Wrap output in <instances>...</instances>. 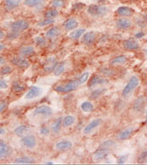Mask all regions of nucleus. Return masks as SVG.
Returning a JSON list of instances; mask_svg holds the SVG:
<instances>
[{
	"instance_id": "obj_1",
	"label": "nucleus",
	"mask_w": 147,
	"mask_h": 165,
	"mask_svg": "<svg viewBox=\"0 0 147 165\" xmlns=\"http://www.w3.org/2000/svg\"><path fill=\"white\" fill-rule=\"evenodd\" d=\"M108 7L105 6H100V5H91L87 8V12L91 16L95 17V18H100L103 17L108 13Z\"/></svg>"
},
{
	"instance_id": "obj_2",
	"label": "nucleus",
	"mask_w": 147,
	"mask_h": 165,
	"mask_svg": "<svg viewBox=\"0 0 147 165\" xmlns=\"http://www.w3.org/2000/svg\"><path fill=\"white\" fill-rule=\"evenodd\" d=\"M78 85H79V83L78 82V80H76V81H69L66 83L56 86L55 90L56 91H58V92L65 93V92H70V91H75L78 87Z\"/></svg>"
},
{
	"instance_id": "obj_3",
	"label": "nucleus",
	"mask_w": 147,
	"mask_h": 165,
	"mask_svg": "<svg viewBox=\"0 0 147 165\" xmlns=\"http://www.w3.org/2000/svg\"><path fill=\"white\" fill-rule=\"evenodd\" d=\"M138 84H139V79H138V77H136V76L131 77L130 81L128 82V83L126 84L124 89L122 90V96H123V97L129 96V95L137 87Z\"/></svg>"
},
{
	"instance_id": "obj_4",
	"label": "nucleus",
	"mask_w": 147,
	"mask_h": 165,
	"mask_svg": "<svg viewBox=\"0 0 147 165\" xmlns=\"http://www.w3.org/2000/svg\"><path fill=\"white\" fill-rule=\"evenodd\" d=\"M28 27H29V23L26 20H24V19L17 20L15 22L11 24V31H15V32H19V33L27 30Z\"/></svg>"
},
{
	"instance_id": "obj_5",
	"label": "nucleus",
	"mask_w": 147,
	"mask_h": 165,
	"mask_svg": "<svg viewBox=\"0 0 147 165\" xmlns=\"http://www.w3.org/2000/svg\"><path fill=\"white\" fill-rule=\"evenodd\" d=\"M11 154V149L10 145L3 140H0V159L7 158Z\"/></svg>"
},
{
	"instance_id": "obj_6",
	"label": "nucleus",
	"mask_w": 147,
	"mask_h": 165,
	"mask_svg": "<svg viewBox=\"0 0 147 165\" xmlns=\"http://www.w3.org/2000/svg\"><path fill=\"white\" fill-rule=\"evenodd\" d=\"M53 114L52 109L48 105H41L38 106L35 110L33 111V115L35 116H44V117H49Z\"/></svg>"
},
{
	"instance_id": "obj_7",
	"label": "nucleus",
	"mask_w": 147,
	"mask_h": 165,
	"mask_svg": "<svg viewBox=\"0 0 147 165\" xmlns=\"http://www.w3.org/2000/svg\"><path fill=\"white\" fill-rule=\"evenodd\" d=\"M21 142L27 149H33L36 145V139L33 135L27 134L26 136L22 137Z\"/></svg>"
},
{
	"instance_id": "obj_8",
	"label": "nucleus",
	"mask_w": 147,
	"mask_h": 165,
	"mask_svg": "<svg viewBox=\"0 0 147 165\" xmlns=\"http://www.w3.org/2000/svg\"><path fill=\"white\" fill-rule=\"evenodd\" d=\"M42 93V90L40 88V87L33 86V87H31V88L28 90V91L26 94L25 98L27 100H31V99H33L39 97Z\"/></svg>"
},
{
	"instance_id": "obj_9",
	"label": "nucleus",
	"mask_w": 147,
	"mask_h": 165,
	"mask_svg": "<svg viewBox=\"0 0 147 165\" xmlns=\"http://www.w3.org/2000/svg\"><path fill=\"white\" fill-rule=\"evenodd\" d=\"M95 39H96V34L94 32H87L82 35L81 41L83 44L89 46V45L93 44V42L95 41Z\"/></svg>"
},
{
	"instance_id": "obj_10",
	"label": "nucleus",
	"mask_w": 147,
	"mask_h": 165,
	"mask_svg": "<svg viewBox=\"0 0 147 165\" xmlns=\"http://www.w3.org/2000/svg\"><path fill=\"white\" fill-rule=\"evenodd\" d=\"M101 122H102V120H101V119H96V120L92 121L88 125H87V127H85V129H84V133L88 134V133H90L91 132H93L96 127H98L101 124Z\"/></svg>"
},
{
	"instance_id": "obj_11",
	"label": "nucleus",
	"mask_w": 147,
	"mask_h": 165,
	"mask_svg": "<svg viewBox=\"0 0 147 165\" xmlns=\"http://www.w3.org/2000/svg\"><path fill=\"white\" fill-rule=\"evenodd\" d=\"M11 62L13 65L19 67V68H23V69L27 68V67H29V65H30L29 61L27 59L22 58V57H15V58L11 59Z\"/></svg>"
},
{
	"instance_id": "obj_12",
	"label": "nucleus",
	"mask_w": 147,
	"mask_h": 165,
	"mask_svg": "<svg viewBox=\"0 0 147 165\" xmlns=\"http://www.w3.org/2000/svg\"><path fill=\"white\" fill-rule=\"evenodd\" d=\"M109 154V149H99L94 154H93V160L94 161H101L108 157Z\"/></svg>"
},
{
	"instance_id": "obj_13",
	"label": "nucleus",
	"mask_w": 147,
	"mask_h": 165,
	"mask_svg": "<svg viewBox=\"0 0 147 165\" xmlns=\"http://www.w3.org/2000/svg\"><path fill=\"white\" fill-rule=\"evenodd\" d=\"M134 13V10L128 6H121L116 10V14L121 17L131 16Z\"/></svg>"
},
{
	"instance_id": "obj_14",
	"label": "nucleus",
	"mask_w": 147,
	"mask_h": 165,
	"mask_svg": "<svg viewBox=\"0 0 147 165\" xmlns=\"http://www.w3.org/2000/svg\"><path fill=\"white\" fill-rule=\"evenodd\" d=\"M132 26V22H131V19H119L117 21H116V27L119 29H122V30H125V29H129Z\"/></svg>"
},
{
	"instance_id": "obj_15",
	"label": "nucleus",
	"mask_w": 147,
	"mask_h": 165,
	"mask_svg": "<svg viewBox=\"0 0 147 165\" xmlns=\"http://www.w3.org/2000/svg\"><path fill=\"white\" fill-rule=\"evenodd\" d=\"M109 82L108 79H104V78H101L100 76H94L91 78L90 82H89V84L88 86L93 88V87H95L97 85H100V84H104V83H107Z\"/></svg>"
},
{
	"instance_id": "obj_16",
	"label": "nucleus",
	"mask_w": 147,
	"mask_h": 165,
	"mask_svg": "<svg viewBox=\"0 0 147 165\" xmlns=\"http://www.w3.org/2000/svg\"><path fill=\"white\" fill-rule=\"evenodd\" d=\"M31 132V129L30 127H27V126H25V125H22V126H20V127H16L14 129V133L15 134H17L18 136L20 137H24L27 134H29Z\"/></svg>"
},
{
	"instance_id": "obj_17",
	"label": "nucleus",
	"mask_w": 147,
	"mask_h": 165,
	"mask_svg": "<svg viewBox=\"0 0 147 165\" xmlns=\"http://www.w3.org/2000/svg\"><path fill=\"white\" fill-rule=\"evenodd\" d=\"M123 46H124L126 49L128 50H136L138 49L139 47H140L139 43L136 41L135 39H129V40H125L124 43H123Z\"/></svg>"
},
{
	"instance_id": "obj_18",
	"label": "nucleus",
	"mask_w": 147,
	"mask_h": 165,
	"mask_svg": "<svg viewBox=\"0 0 147 165\" xmlns=\"http://www.w3.org/2000/svg\"><path fill=\"white\" fill-rule=\"evenodd\" d=\"M72 148V143L70 141H61L56 144V149L58 151H67Z\"/></svg>"
},
{
	"instance_id": "obj_19",
	"label": "nucleus",
	"mask_w": 147,
	"mask_h": 165,
	"mask_svg": "<svg viewBox=\"0 0 147 165\" xmlns=\"http://www.w3.org/2000/svg\"><path fill=\"white\" fill-rule=\"evenodd\" d=\"M56 66V60L55 57H49V59L44 63V70L47 72H50L54 70V69Z\"/></svg>"
},
{
	"instance_id": "obj_20",
	"label": "nucleus",
	"mask_w": 147,
	"mask_h": 165,
	"mask_svg": "<svg viewBox=\"0 0 147 165\" xmlns=\"http://www.w3.org/2000/svg\"><path fill=\"white\" fill-rule=\"evenodd\" d=\"M34 49L31 46H24L20 49L19 50V53L21 56H24V57H28V56H31L34 54Z\"/></svg>"
},
{
	"instance_id": "obj_21",
	"label": "nucleus",
	"mask_w": 147,
	"mask_h": 165,
	"mask_svg": "<svg viewBox=\"0 0 147 165\" xmlns=\"http://www.w3.org/2000/svg\"><path fill=\"white\" fill-rule=\"evenodd\" d=\"M21 0H6L5 1V7L7 11H11L17 8L20 5Z\"/></svg>"
},
{
	"instance_id": "obj_22",
	"label": "nucleus",
	"mask_w": 147,
	"mask_h": 165,
	"mask_svg": "<svg viewBox=\"0 0 147 165\" xmlns=\"http://www.w3.org/2000/svg\"><path fill=\"white\" fill-rule=\"evenodd\" d=\"M78 26V22L75 19H67L65 22L64 23V27L65 28L67 31L73 30V29L77 28Z\"/></svg>"
},
{
	"instance_id": "obj_23",
	"label": "nucleus",
	"mask_w": 147,
	"mask_h": 165,
	"mask_svg": "<svg viewBox=\"0 0 147 165\" xmlns=\"http://www.w3.org/2000/svg\"><path fill=\"white\" fill-rule=\"evenodd\" d=\"M145 98L142 96L136 99L135 103L133 104V108L136 111H142L145 107Z\"/></svg>"
},
{
	"instance_id": "obj_24",
	"label": "nucleus",
	"mask_w": 147,
	"mask_h": 165,
	"mask_svg": "<svg viewBox=\"0 0 147 165\" xmlns=\"http://www.w3.org/2000/svg\"><path fill=\"white\" fill-rule=\"evenodd\" d=\"M14 163H21V164H31V163H34L35 161L31 156H22V157L16 158Z\"/></svg>"
},
{
	"instance_id": "obj_25",
	"label": "nucleus",
	"mask_w": 147,
	"mask_h": 165,
	"mask_svg": "<svg viewBox=\"0 0 147 165\" xmlns=\"http://www.w3.org/2000/svg\"><path fill=\"white\" fill-rule=\"evenodd\" d=\"M61 33L60 28L58 27H54L50 28L49 31L46 33V36L49 39H54L57 37Z\"/></svg>"
},
{
	"instance_id": "obj_26",
	"label": "nucleus",
	"mask_w": 147,
	"mask_h": 165,
	"mask_svg": "<svg viewBox=\"0 0 147 165\" xmlns=\"http://www.w3.org/2000/svg\"><path fill=\"white\" fill-rule=\"evenodd\" d=\"M45 0H25L24 5L29 7H38L44 5Z\"/></svg>"
},
{
	"instance_id": "obj_27",
	"label": "nucleus",
	"mask_w": 147,
	"mask_h": 165,
	"mask_svg": "<svg viewBox=\"0 0 147 165\" xmlns=\"http://www.w3.org/2000/svg\"><path fill=\"white\" fill-rule=\"evenodd\" d=\"M127 61V57L124 55H119L114 57L113 60L111 61V64L112 65H121V64H124Z\"/></svg>"
},
{
	"instance_id": "obj_28",
	"label": "nucleus",
	"mask_w": 147,
	"mask_h": 165,
	"mask_svg": "<svg viewBox=\"0 0 147 165\" xmlns=\"http://www.w3.org/2000/svg\"><path fill=\"white\" fill-rule=\"evenodd\" d=\"M134 131V129L132 127H129V128H126L123 131H122L121 133L119 134V138L121 140H126L128 138H130L132 134V133Z\"/></svg>"
},
{
	"instance_id": "obj_29",
	"label": "nucleus",
	"mask_w": 147,
	"mask_h": 165,
	"mask_svg": "<svg viewBox=\"0 0 147 165\" xmlns=\"http://www.w3.org/2000/svg\"><path fill=\"white\" fill-rule=\"evenodd\" d=\"M62 125H63V118H58L52 124V131L54 133H58L60 131Z\"/></svg>"
},
{
	"instance_id": "obj_30",
	"label": "nucleus",
	"mask_w": 147,
	"mask_h": 165,
	"mask_svg": "<svg viewBox=\"0 0 147 165\" xmlns=\"http://www.w3.org/2000/svg\"><path fill=\"white\" fill-rule=\"evenodd\" d=\"M26 89V86L20 82H14L11 84V90L15 92H21Z\"/></svg>"
},
{
	"instance_id": "obj_31",
	"label": "nucleus",
	"mask_w": 147,
	"mask_h": 165,
	"mask_svg": "<svg viewBox=\"0 0 147 165\" xmlns=\"http://www.w3.org/2000/svg\"><path fill=\"white\" fill-rule=\"evenodd\" d=\"M85 29L84 28H81V29H77L75 31H73L72 33H71L69 34V37L73 40H77V39H79L81 37L82 35L85 33Z\"/></svg>"
},
{
	"instance_id": "obj_32",
	"label": "nucleus",
	"mask_w": 147,
	"mask_h": 165,
	"mask_svg": "<svg viewBox=\"0 0 147 165\" xmlns=\"http://www.w3.org/2000/svg\"><path fill=\"white\" fill-rule=\"evenodd\" d=\"M106 91V89L100 88V89H96L92 91V93L90 94V99H97L100 98L102 94Z\"/></svg>"
},
{
	"instance_id": "obj_33",
	"label": "nucleus",
	"mask_w": 147,
	"mask_h": 165,
	"mask_svg": "<svg viewBox=\"0 0 147 165\" xmlns=\"http://www.w3.org/2000/svg\"><path fill=\"white\" fill-rule=\"evenodd\" d=\"M58 16V11L55 8V9H49L47 10L44 13V17L47 19H54L56 17Z\"/></svg>"
},
{
	"instance_id": "obj_34",
	"label": "nucleus",
	"mask_w": 147,
	"mask_h": 165,
	"mask_svg": "<svg viewBox=\"0 0 147 165\" xmlns=\"http://www.w3.org/2000/svg\"><path fill=\"white\" fill-rule=\"evenodd\" d=\"M114 145H115V142H114V141H112V140H108V141H106V142H104L101 143V144L100 145L99 149H110L111 148H113Z\"/></svg>"
},
{
	"instance_id": "obj_35",
	"label": "nucleus",
	"mask_w": 147,
	"mask_h": 165,
	"mask_svg": "<svg viewBox=\"0 0 147 165\" xmlns=\"http://www.w3.org/2000/svg\"><path fill=\"white\" fill-rule=\"evenodd\" d=\"M54 23V19H47V18H45L44 19L37 23V26L40 27H46V26H50V25H52Z\"/></svg>"
},
{
	"instance_id": "obj_36",
	"label": "nucleus",
	"mask_w": 147,
	"mask_h": 165,
	"mask_svg": "<svg viewBox=\"0 0 147 165\" xmlns=\"http://www.w3.org/2000/svg\"><path fill=\"white\" fill-rule=\"evenodd\" d=\"M74 121H75V118H74L73 116L68 115L64 118V120H63V125H64L65 127H69V126H71V125L74 123Z\"/></svg>"
},
{
	"instance_id": "obj_37",
	"label": "nucleus",
	"mask_w": 147,
	"mask_h": 165,
	"mask_svg": "<svg viewBox=\"0 0 147 165\" xmlns=\"http://www.w3.org/2000/svg\"><path fill=\"white\" fill-rule=\"evenodd\" d=\"M81 109L86 112H92L93 110V105L89 101H86L81 105Z\"/></svg>"
},
{
	"instance_id": "obj_38",
	"label": "nucleus",
	"mask_w": 147,
	"mask_h": 165,
	"mask_svg": "<svg viewBox=\"0 0 147 165\" xmlns=\"http://www.w3.org/2000/svg\"><path fill=\"white\" fill-rule=\"evenodd\" d=\"M64 71H65V64H64V63H58V64H56V66L54 70H53L55 76H60L61 74Z\"/></svg>"
},
{
	"instance_id": "obj_39",
	"label": "nucleus",
	"mask_w": 147,
	"mask_h": 165,
	"mask_svg": "<svg viewBox=\"0 0 147 165\" xmlns=\"http://www.w3.org/2000/svg\"><path fill=\"white\" fill-rule=\"evenodd\" d=\"M51 6L53 8H60V7H63L65 6V1L64 0H53L51 3H50Z\"/></svg>"
},
{
	"instance_id": "obj_40",
	"label": "nucleus",
	"mask_w": 147,
	"mask_h": 165,
	"mask_svg": "<svg viewBox=\"0 0 147 165\" xmlns=\"http://www.w3.org/2000/svg\"><path fill=\"white\" fill-rule=\"evenodd\" d=\"M88 77H89V73L88 72H85V73H83L81 76L79 77V78L78 79V82L79 83V85L80 84H83L84 82H86L87 81V79H88Z\"/></svg>"
},
{
	"instance_id": "obj_41",
	"label": "nucleus",
	"mask_w": 147,
	"mask_h": 165,
	"mask_svg": "<svg viewBox=\"0 0 147 165\" xmlns=\"http://www.w3.org/2000/svg\"><path fill=\"white\" fill-rule=\"evenodd\" d=\"M35 42H36V44L38 45L39 47H44L46 45V40L41 36H38V37L35 38Z\"/></svg>"
},
{
	"instance_id": "obj_42",
	"label": "nucleus",
	"mask_w": 147,
	"mask_h": 165,
	"mask_svg": "<svg viewBox=\"0 0 147 165\" xmlns=\"http://www.w3.org/2000/svg\"><path fill=\"white\" fill-rule=\"evenodd\" d=\"M20 36V33L19 32H15V31H11V33H9L7 35V38L9 39L10 40H15L18 37Z\"/></svg>"
},
{
	"instance_id": "obj_43",
	"label": "nucleus",
	"mask_w": 147,
	"mask_h": 165,
	"mask_svg": "<svg viewBox=\"0 0 147 165\" xmlns=\"http://www.w3.org/2000/svg\"><path fill=\"white\" fill-rule=\"evenodd\" d=\"M147 160V150L143 151L140 155L138 156V163H144Z\"/></svg>"
},
{
	"instance_id": "obj_44",
	"label": "nucleus",
	"mask_w": 147,
	"mask_h": 165,
	"mask_svg": "<svg viewBox=\"0 0 147 165\" xmlns=\"http://www.w3.org/2000/svg\"><path fill=\"white\" fill-rule=\"evenodd\" d=\"M11 72V69L9 66H6V67H3L2 69H1V71H0V74L1 75H8V74H10Z\"/></svg>"
},
{
	"instance_id": "obj_45",
	"label": "nucleus",
	"mask_w": 147,
	"mask_h": 165,
	"mask_svg": "<svg viewBox=\"0 0 147 165\" xmlns=\"http://www.w3.org/2000/svg\"><path fill=\"white\" fill-rule=\"evenodd\" d=\"M100 72L106 76H112L114 74V71L112 70L111 69H102V70H100Z\"/></svg>"
},
{
	"instance_id": "obj_46",
	"label": "nucleus",
	"mask_w": 147,
	"mask_h": 165,
	"mask_svg": "<svg viewBox=\"0 0 147 165\" xmlns=\"http://www.w3.org/2000/svg\"><path fill=\"white\" fill-rule=\"evenodd\" d=\"M83 7H85V4H82V3H78V4H75L73 7H72V10L73 11H79V10H82Z\"/></svg>"
},
{
	"instance_id": "obj_47",
	"label": "nucleus",
	"mask_w": 147,
	"mask_h": 165,
	"mask_svg": "<svg viewBox=\"0 0 147 165\" xmlns=\"http://www.w3.org/2000/svg\"><path fill=\"white\" fill-rule=\"evenodd\" d=\"M40 133L42 135H48L49 133V129L47 127H42L40 130Z\"/></svg>"
},
{
	"instance_id": "obj_48",
	"label": "nucleus",
	"mask_w": 147,
	"mask_h": 165,
	"mask_svg": "<svg viewBox=\"0 0 147 165\" xmlns=\"http://www.w3.org/2000/svg\"><path fill=\"white\" fill-rule=\"evenodd\" d=\"M8 87V84L5 80H0V90H4Z\"/></svg>"
},
{
	"instance_id": "obj_49",
	"label": "nucleus",
	"mask_w": 147,
	"mask_h": 165,
	"mask_svg": "<svg viewBox=\"0 0 147 165\" xmlns=\"http://www.w3.org/2000/svg\"><path fill=\"white\" fill-rule=\"evenodd\" d=\"M6 104L5 102H0V113L6 109Z\"/></svg>"
},
{
	"instance_id": "obj_50",
	"label": "nucleus",
	"mask_w": 147,
	"mask_h": 165,
	"mask_svg": "<svg viewBox=\"0 0 147 165\" xmlns=\"http://www.w3.org/2000/svg\"><path fill=\"white\" fill-rule=\"evenodd\" d=\"M126 158H127V156H126V155L121 156L120 158H119V160H118V163H120V164L123 163L126 161Z\"/></svg>"
},
{
	"instance_id": "obj_51",
	"label": "nucleus",
	"mask_w": 147,
	"mask_h": 165,
	"mask_svg": "<svg viewBox=\"0 0 147 165\" xmlns=\"http://www.w3.org/2000/svg\"><path fill=\"white\" fill-rule=\"evenodd\" d=\"M144 35H145V34H144L143 33H137L136 34V38H137V39L142 38V37H144Z\"/></svg>"
},
{
	"instance_id": "obj_52",
	"label": "nucleus",
	"mask_w": 147,
	"mask_h": 165,
	"mask_svg": "<svg viewBox=\"0 0 147 165\" xmlns=\"http://www.w3.org/2000/svg\"><path fill=\"white\" fill-rule=\"evenodd\" d=\"M5 63H6V59L0 55V64H5Z\"/></svg>"
},
{
	"instance_id": "obj_53",
	"label": "nucleus",
	"mask_w": 147,
	"mask_h": 165,
	"mask_svg": "<svg viewBox=\"0 0 147 165\" xmlns=\"http://www.w3.org/2000/svg\"><path fill=\"white\" fill-rule=\"evenodd\" d=\"M4 37H5V33H4L3 31H1V30H0V40H2Z\"/></svg>"
},
{
	"instance_id": "obj_54",
	"label": "nucleus",
	"mask_w": 147,
	"mask_h": 165,
	"mask_svg": "<svg viewBox=\"0 0 147 165\" xmlns=\"http://www.w3.org/2000/svg\"><path fill=\"white\" fill-rule=\"evenodd\" d=\"M5 49V45L2 44V43H0V52L2 51V50Z\"/></svg>"
},
{
	"instance_id": "obj_55",
	"label": "nucleus",
	"mask_w": 147,
	"mask_h": 165,
	"mask_svg": "<svg viewBox=\"0 0 147 165\" xmlns=\"http://www.w3.org/2000/svg\"><path fill=\"white\" fill-rule=\"evenodd\" d=\"M5 133H6V129H4V128L0 129V134H4Z\"/></svg>"
},
{
	"instance_id": "obj_56",
	"label": "nucleus",
	"mask_w": 147,
	"mask_h": 165,
	"mask_svg": "<svg viewBox=\"0 0 147 165\" xmlns=\"http://www.w3.org/2000/svg\"><path fill=\"white\" fill-rule=\"evenodd\" d=\"M144 19H145V22H147V14L144 15Z\"/></svg>"
},
{
	"instance_id": "obj_57",
	"label": "nucleus",
	"mask_w": 147,
	"mask_h": 165,
	"mask_svg": "<svg viewBox=\"0 0 147 165\" xmlns=\"http://www.w3.org/2000/svg\"><path fill=\"white\" fill-rule=\"evenodd\" d=\"M46 164H53V163H50V162H48V163H46Z\"/></svg>"
},
{
	"instance_id": "obj_58",
	"label": "nucleus",
	"mask_w": 147,
	"mask_h": 165,
	"mask_svg": "<svg viewBox=\"0 0 147 165\" xmlns=\"http://www.w3.org/2000/svg\"><path fill=\"white\" fill-rule=\"evenodd\" d=\"M146 121H147V115H146Z\"/></svg>"
}]
</instances>
